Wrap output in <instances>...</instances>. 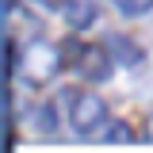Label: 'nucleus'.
<instances>
[{
	"label": "nucleus",
	"mask_w": 153,
	"mask_h": 153,
	"mask_svg": "<svg viewBox=\"0 0 153 153\" xmlns=\"http://www.w3.org/2000/svg\"><path fill=\"white\" fill-rule=\"evenodd\" d=\"M107 50H111L115 54V61H119V65H126V69H138V65H142V46H134L130 38L126 35H107Z\"/></svg>",
	"instance_id": "obj_5"
},
{
	"label": "nucleus",
	"mask_w": 153,
	"mask_h": 153,
	"mask_svg": "<svg viewBox=\"0 0 153 153\" xmlns=\"http://www.w3.org/2000/svg\"><path fill=\"white\" fill-rule=\"evenodd\" d=\"M19 69V61H16V54H12V38H4V76H12Z\"/></svg>",
	"instance_id": "obj_8"
},
{
	"label": "nucleus",
	"mask_w": 153,
	"mask_h": 153,
	"mask_svg": "<svg viewBox=\"0 0 153 153\" xmlns=\"http://www.w3.org/2000/svg\"><path fill=\"white\" fill-rule=\"evenodd\" d=\"M69 123L76 138H92L107 123V103L96 92H69Z\"/></svg>",
	"instance_id": "obj_2"
},
{
	"label": "nucleus",
	"mask_w": 153,
	"mask_h": 153,
	"mask_svg": "<svg viewBox=\"0 0 153 153\" xmlns=\"http://www.w3.org/2000/svg\"><path fill=\"white\" fill-rule=\"evenodd\" d=\"M61 50H57L54 42H31L27 50H23V57H19V76L27 80V84H35V88H42V84H50L57 73H61Z\"/></svg>",
	"instance_id": "obj_1"
},
{
	"label": "nucleus",
	"mask_w": 153,
	"mask_h": 153,
	"mask_svg": "<svg viewBox=\"0 0 153 153\" xmlns=\"http://www.w3.org/2000/svg\"><path fill=\"white\" fill-rule=\"evenodd\" d=\"M73 65H76V73L84 76L88 84H103V80H111V73H115V54L107 50V42L80 46Z\"/></svg>",
	"instance_id": "obj_3"
},
{
	"label": "nucleus",
	"mask_w": 153,
	"mask_h": 153,
	"mask_svg": "<svg viewBox=\"0 0 153 153\" xmlns=\"http://www.w3.org/2000/svg\"><path fill=\"white\" fill-rule=\"evenodd\" d=\"M149 138H153V115H149Z\"/></svg>",
	"instance_id": "obj_10"
},
{
	"label": "nucleus",
	"mask_w": 153,
	"mask_h": 153,
	"mask_svg": "<svg viewBox=\"0 0 153 153\" xmlns=\"http://www.w3.org/2000/svg\"><path fill=\"white\" fill-rule=\"evenodd\" d=\"M61 16H65V23L73 31H84V27L96 23V4L92 0H65L61 4Z\"/></svg>",
	"instance_id": "obj_4"
},
{
	"label": "nucleus",
	"mask_w": 153,
	"mask_h": 153,
	"mask_svg": "<svg viewBox=\"0 0 153 153\" xmlns=\"http://www.w3.org/2000/svg\"><path fill=\"white\" fill-rule=\"evenodd\" d=\"M111 4H115V12L126 16V19H138L146 12H153V0H111Z\"/></svg>",
	"instance_id": "obj_6"
},
{
	"label": "nucleus",
	"mask_w": 153,
	"mask_h": 153,
	"mask_svg": "<svg viewBox=\"0 0 153 153\" xmlns=\"http://www.w3.org/2000/svg\"><path fill=\"white\" fill-rule=\"evenodd\" d=\"M103 142H130L126 126H103Z\"/></svg>",
	"instance_id": "obj_9"
},
{
	"label": "nucleus",
	"mask_w": 153,
	"mask_h": 153,
	"mask_svg": "<svg viewBox=\"0 0 153 153\" xmlns=\"http://www.w3.org/2000/svg\"><path fill=\"white\" fill-rule=\"evenodd\" d=\"M35 123H38V134H54V123H57V115L50 103H38L35 107Z\"/></svg>",
	"instance_id": "obj_7"
}]
</instances>
